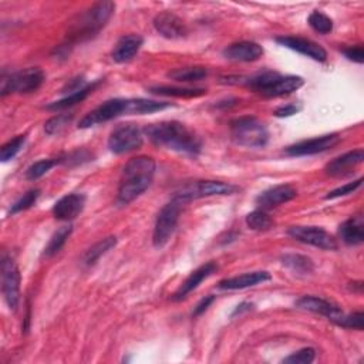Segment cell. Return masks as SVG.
<instances>
[{
  "mask_svg": "<svg viewBox=\"0 0 364 364\" xmlns=\"http://www.w3.org/2000/svg\"><path fill=\"white\" fill-rule=\"evenodd\" d=\"M145 134L156 146H164L171 151L196 155L200 152V138L185 124L178 121H162L151 124L145 128Z\"/></svg>",
  "mask_w": 364,
  "mask_h": 364,
  "instance_id": "1",
  "label": "cell"
},
{
  "mask_svg": "<svg viewBox=\"0 0 364 364\" xmlns=\"http://www.w3.org/2000/svg\"><path fill=\"white\" fill-rule=\"evenodd\" d=\"M155 161L151 156L139 155L131 158L121 173L118 185V202L129 203L142 195L151 185L155 175Z\"/></svg>",
  "mask_w": 364,
  "mask_h": 364,
  "instance_id": "2",
  "label": "cell"
},
{
  "mask_svg": "<svg viewBox=\"0 0 364 364\" xmlns=\"http://www.w3.org/2000/svg\"><path fill=\"white\" fill-rule=\"evenodd\" d=\"M115 4L112 1L95 3L85 13L80 14L71 24L68 38L71 41H85L100 33L114 13Z\"/></svg>",
  "mask_w": 364,
  "mask_h": 364,
  "instance_id": "3",
  "label": "cell"
},
{
  "mask_svg": "<svg viewBox=\"0 0 364 364\" xmlns=\"http://www.w3.org/2000/svg\"><path fill=\"white\" fill-rule=\"evenodd\" d=\"M230 136L240 146L260 148L267 144L269 131L257 118L240 117L230 122Z\"/></svg>",
  "mask_w": 364,
  "mask_h": 364,
  "instance_id": "4",
  "label": "cell"
},
{
  "mask_svg": "<svg viewBox=\"0 0 364 364\" xmlns=\"http://www.w3.org/2000/svg\"><path fill=\"white\" fill-rule=\"evenodd\" d=\"M237 191L239 188L236 185L220 182V181H195L181 186L175 192L173 198L185 203L189 200L215 196V195H232Z\"/></svg>",
  "mask_w": 364,
  "mask_h": 364,
  "instance_id": "5",
  "label": "cell"
},
{
  "mask_svg": "<svg viewBox=\"0 0 364 364\" xmlns=\"http://www.w3.org/2000/svg\"><path fill=\"white\" fill-rule=\"evenodd\" d=\"M44 81V73L38 67H28L9 75H3L1 78V95H7L11 92L17 94H28L41 87Z\"/></svg>",
  "mask_w": 364,
  "mask_h": 364,
  "instance_id": "6",
  "label": "cell"
},
{
  "mask_svg": "<svg viewBox=\"0 0 364 364\" xmlns=\"http://www.w3.org/2000/svg\"><path fill=\"white\" fill-rule=\"evenodd\" d=\"M181 209H182V202L178 200L176 198H172L171 202L162 206V209L156 216L154 233H152V243L155 247L159 249L169 242L178 225Z\"/></svg>",
  "mask_w": 364,
  "mask_h": 364,
  "instance_id": "7",
  "label": "cell"
},
{
  "mask_svg": "<svg viewBox=\"0 0 364 364\" xmlns=\"http://www.w3.org/2000/svg\"><path fill=\"white\" fill-rule=\"evenodd\" d=\"M142 132L136 125L119 124L109 134L108 148L111 152L121 155L138 149L142 145Z\"/></svg>",
  "mask_w": 364,
  "mask_h": 364,
  "instance_id": "8",
  "label": "cell"
},
{
  "mask_svg": "<svg viewBox=\"0 0 364 364\" xmlns=\"http://www.w3.org/2000/svg\"><path fill=\"white\" fill-rule=\"evenodd\" d=\"M124 114H128V100L112 98V100H108V101L102 102L101 105H98L92 111H90L78 122V128H90V127L111 121V119H114L117 117H121Z\"/></svg>",
  "mask_w": 364,
  "mask_h": 364,
  "instance_id": "9",
  "label": "cell"
},
{
  "mask_svg": "<svg viewBox=\"0 0 364 364\" xmlns=\"http://www.w3.org/2000/svg\"><path fill=\"white\" fill-rule=\"evenodd\" d=\"M1 291L7 306L16 310L20 300V272L10 256L1 259Z\"/></svg>",
  "mask_w": 364,
  "mask_h": 364,
  "instance_id": "10",
  "label": "cell"
},
{
  "mask_svg": "<svg viewBox=\"0 0 364 364\" xmlns=\"http://www.w3.org/2000/svg\"><path fill=\"white\" fill-rule=\"evenodd\" d=\"M287 235L297 242L324 250H336L338 247L337 240L328 232L317 226H290Z\"/></svg>",
  "mask_w": 364,
  "mask_h": 364,
  "instance_id": "11",
  "label": "cell"
},
{
  "mask_svg": "<svg viewBox=\"0 0 364 364\" xmlns=\"http://www.w3.org/2000/svg\"><path fill=\"white\" fill-rule=\"evenodd\" d=\"M340 142L338 134H326L311 139H304L297 144H293L284 149V154L289 156H306L324 152Z\"/></svg>",
  "mask_w": 364,
  "mask_h": 364,
  "instance_id": "12",
  "label": "cell"
},
{
  "mask_svg": "<svg viewBox=\"0 0 364 364\" xmlns=\"http://www.w3.org/2000/svg\"><path fill=\"white\" fill-rule=\"evenodd\" d=\"M276 41L286 47L290 48L293 51H297L303 55H307L309 58L314 60V61H326L327 58V51L317 43L304 38V37H297V36H282L277 37Z\"/></svg>",
  "mask_w": 364,
  "mask_h": 364,
  "instance_id": "13",
  "label": "cell"
},
{
  "mask_svg": "<svg viewBox=\"0 0 364 364\" xmlns=\"http://www.w3.org/2000/svg\"><path fill=\"white\" fill-rule=\"evenodd\" d=\"M85 206L84 193H68L60 198L53 206V215L58 220H73L75 219Z\"/></svg>",
  "mask_w": 364,
  "mask_h": 364,
  "instance_id": "14",
  "label": "cell"
},
{
  "mask_svg": "<svg viewBox=\"0 0 364 364\" xmlns=\"http://www.w3.org/2000/svg\"><path fill=\"white\" fill-rule=\"evenodd\" d=\"M297 196V191L291 185H276L273 188H269L263 191L257 198L256 203L264 210V209H273L276 206H280Z\"/></svg>",
  "mask_w": 364,
  "mask_h": 364,
  "instance_id": "15",
  "label": "cell"
},
{
  "mask_svg": "<svg viewBox=\"0 0 364 364\" xmlns=\"http://www.w3.org/2000/svg\"><path fill=\"white\" fill-rule=\"evenodd\" d=\"M154 27L165 38H181L188 33L185 23L171 11L156 14L154 18Z\"/></svg>",
  "mask_w": 364,
  "mask_h": 364,
  "instance_id": "16",
  "label": "cell"
},
{
  "mask_svg": "<svg viewBox=\"0 0 364 364\" xmlns=\"http://www.w3.org/2000/svg\"><path fill=\"white\" fill-rule=\"evenodd\" d=\"M218 270V264L215 262H208L202 266H199L196 270H193L186 280L181 284V287L173 293L172 300L179 301L185 299L191 291H193L205 279H208L210 274H213Z\"/></svg>",
  "mask_w": 364,
  "mask_h": 364,
  "instance_id": "17",
  "label": "cell"
},
{
  "mask_svg": "<svg viewBox=\"0 0 364 364\" xmlns=\"http://www.w3.org/2000/svg\"><path fill=\"white\" fill-rule=\"evenodd\" d=\"M364 159V151L361 148L346 152L337 158H334L331 162L326 165V172L331 176H344L351 173V171L360 165Z\"/></svg>",
  "mask_w": 364,
  "mask_h": 364,
  "instance_id": "18",
  "label": "cell"
},
{
  "mask_svg": "<svg viewBox=\"0 0 364 364\" xmlns=\"http://www.w3.org/2000/svg\"><path fill=\"white\" fill-rule=\"evenodd\" d=\"M296 307L301 309V310H307L311 313H317L321 316L328 317V320H334L336 317H338L343 310L340 306L321 299V297H316V296H303L296 301Z\"/></svg>",
  "mask_w": 364,
  "mask_h": 364,
  "instance_id": "19",
  "label": "cell"
},
{
  "mask_svg": "<svg viewBox=\"0 0 364 364\" xmlns=\"http://www.w3.org/2000/svg\"><path fill=\"white\" fill-rule=\"evenodd\" d=\"M142 44H144V38L139 34H134V33L125 34L114 46L111 57L115 63H119V64L128 63L136 55Z\"/></svg>",
  "mask_w": 364,
  "mask_h": 364,
  "instance_id": "20",
  "label": "cell"
},
{
  "mask_svg": "<svg viewBox=\"0 0 364 364\" xmlns=\"http://www.w3.org/2000/svg\"><path fill=\"white\" fill-rule=\"evenodd\" d=\"M270 279H272V276L269 272L257 270V272H249V273H243V274H239L235 277L223 279L219 282L218 287L222 290H240V289H247V287L256 286L259 283L267 282Z\"/></svg>",
  "mask_w": 364,
  "mask_h": 364,
  "instance_id": "21",
  "label": "cell"
},
{
  "mask_svg": "<svg viewBox=\"0 0 364 364\" xmlns=\"http://www.w3.org/2000/svg\"><path fill=\"white\" fill-rule=\"evenodd\" d=\"M263 54V47L255 41H239L228 46L223 50V55L233 61H255Z\"/></svg>",
  "mask_w": 364,
  "mask_h": 364,
  "instance_id": "22",
  "label": "cell"
},
{
  "mask_svg": "<svg viewBox=\"0 0 364 364\" xmlns=\"http://www.w3.org/2000/svg\"><path fill=\"white\" fill-rule=\"evenodd\" d=\"M338 235L348 246H357L364 240V220L361 215L348 218L340 225Z\"/></svg>",
  "mask_w": 364,
  "mask_h": 364,
  "instance_id": "23",
  "label": "cell"
},
{
  "mask_svg": "<svg viewBox=\"0 0 364 364\" xmlns=\"http://www.w3.org/2000/svg\"><path fill=\"white\" fill-rule=\"evenodd\" d=\"M304 80L299 75H279L276 81L263 92L264 97H282L299 90Z\"/></svg>",
  "mask_w": 364,
  "mask_h": 364,
  "instance_id": "24",
  "label": "cell"
},
{
  "mask_svg": "<svg viewBox=\"0 0 364 364\" xmlns=\"http://www.w3.org/2000/svg\"><path fill=\"white\" fill-rule=\"evenodd\" d=\"M169 107H171V102H166V101H155V100H146V98L128 100V114H135V115L151 114V112L162 111Z\"/></svg>",
  "mask_w": 364,
  "mask_h": 364,
  "instance_id": "25",
  "label": "cell"
},
{
  "mask_svg": "<svg viewBox=\"0 0 364 364\" xmlns=\"http://www.w3.org/2000/svg\"><path fill=\"white\" fill-rule=\"evenodd\" d=\"M149 92L165 97H178V98H195L206 94L203 88H183V87H169V85H156L149 87Z\"/></svg>",
  "mask_w": 364,
  "mask_h": 364,
  "instance_id": "26",
  "label": "cell"
},
{
  "mask_svg": "<svg viewBox=\"0 0 364 364\" xmlns=\"http://www.w3.org/2000/svg\"><path fill=\"white\" fill-rule=\"evenodd\" d=\"M282 263L289 267L291 272L299 273V274H309L313 272L314 264L310 257L303 256V255H294V253H287L282 256Z\"/></svg>",
  "mask_w": 364,
  "mask_h": 364,
  "instance_id": "27",
  "label": "cell"
},
{
  "mask_svg": "<svg viewBox=\"0 0 364 364\" xmlns=\"http://www.w3.org/2000/svg\"><path fill=\"white\" fill-rule=\"evenodd\" d=\"M117 245V237L115 236H108V237H104L101 240H98L95 245H92L84 255L82 257V262L87 264V266H91L94 264L102 255H105L108 250H111L114 246Z\"/></svg>",
  "mask_w": 364,
  "mask_h": 364,
  "instance_id": "28",
  "label": "cell"
},
{
  "mask_svg": "<svg viewBox=\"0 0 364 364\" xmlns=\"http://www.w3.org/2000/svg\"><path fill=\"white\" fill-rule=\"evenodd\" d=\"M208 75V70L205 67H181L168 73V77L179 81V82H195L200 81Z\"/></svg>",
  "mask_w": 364,
  "mask_h": 364,
  "instance_id": "29",
  "label": "cell"
},
{
  "mask_svg": "<svg viewBox=\"0 0 364 364\" xmlns=\"http://www.w3.org/2000/svg\"><path fill=\"white\" fill-rule=\"evenodd\" d=\"M95 85H97V82H94V84H88L87 87H84L82 90H80V91H75V92H71V94H68V95H65L64 98H61V100H58V101H54V102H51V104H48L47 105V109H53V111H57V109H65V108H68V107H73V105H75L77 102H81L90 92H92V90L95 88Z\"/></svg>",
  "mask_w": 364,
  "mask_h": 364,
  "instance_id": "30",
  "label": "cell"
},
{
  "mask_svg": "<svg viewBox=\"0 0 364 364\" xmlns=\"http://www.w3.org/2000/svg\"><path fill=\"white\" fill-rule=\"evenodd\" d=\"M71 232H73V228H71V225H65V226H61L60 229H57V230L53 233L51 239L48 240L47 246L44 247L43 256H46V257H50V256L55 255L57 252H60V249H61V247L65 245L67 239L70 237Z\"/></svg>",
  "mask_w": 364,
  "mask_h": 364,
  "instance_id": "31",
  "label": "cell"
},
{
  "mask_svg": "<svg viewBox=\"0 0 364 364\" xmlns=\"http://www.w3.org/2000/svg\"><path fill=\"white\" fill-rule=\"evenodd\" d=\"M246 225L252 229V230H257V232H262V230H269L273 228L274 222L273 219L263 210V209H257V210H253L250 213L246 215Z\"/></svg>",
  "mask_w": 364,
  "mask_h": 364,
  "instance_id": "32",
  "label": "cell"
},
{
  "mask_svg": "<svg viewBox=\"0 0 364 364\" xmlns=\"http://www.w3.org/2000/svg\"><path fill=\"white\" fill-rule=\"evenodd\" d=\"M307 23L318 34H328L333 30V20L318 10L310 13Z\"/></svg>",
  "mask_w": 364,
  "mask_h": 364,
  "instance_id": "33",
  "label": "cell"
},
{
  "mask_svg": "<svg viewBox=\"0 0 364 364\" xmlns=\"http://www.w3.org/2000/svg\"><path fill=\"white\" fill-rule=\"evenodd\" d=\"M60 164V158H47V159H40L34 164H31L27 171H26V178L30 181L41 178L44 173H47L53 166Z\"/></svg>",
  "mask_w": 364,
  "mask_h": 364,
  "instance_id": "34",
  "label": "cell"
},
{
  "mask_svg": "<svg viewBox=\"0 0 364 364\" xmlns=\"http://www.w3.org/2000/svg\"><path fill=\"white\" fill-rule=\"evenodd\" d=\"M26 144V135H17L16 138L10 139L9 142H6L1 149H0V159L3 162H7L10 159H13L24 146Z\"/></svg>",
  "mask_w": 364,
  "mask_h": 364,
  "instance_id": "35",
  "label": "cell"
},
{
  "mask_svg": "<svg viewBox=\"0 0 364 364\" xmlns=\"http://www.w3.org/2000/svg\"><path fill=\"white\" fill-rule=\"evenodd\" d=\"M337 326L346 327V328H354V330H363L364 327V314L363 311H355L351 314H344L341 313L338 317L333 320Z\"/></svg>",
  "mask_w": 364,
  "mask_h": 364,
  "instance_id": "36",
  "label": "cell"
},
{
  "mask_svg": "<svg viewBox=\"0 0 364 364\" xmlns=\"http://www.w3.org/2000/svg\"><path fill=\"white\" fill-rule=\"evenodd\" d=\"M38 196H40V189H30V191H27L20 199H17L11 205L10 215H14V213H18L21 210H26V209L31 208L36 203V200L38 199Z\"/></svg>",
  "mask_w": 364,
  "mask_h": 364,
  "instance_id": "37",
  "label": "cell"
},
{
  "mask_svg": "<svg viewBox=\"0 0 364 364\" xmlns=\"http://www.w3.org/2000/svg\"><path fill=\"white\" fill-rule=\"evenodd\" d=\"M316 357V351L314 348L311 347H306V348H301L293 354H290L289 357H286L283 360V363H287V364H310Z\"/></svg>",
  "mask_w": 364,
  "mask_h": 364,
  "instance_id": "38",
  "label": "cell"
},
{
  "mask_svg": "<svg viewBox=\"0 0 364 364\" xmlns=\"http://www.w3.org/2000/svg\"><path fill=\"white\" fill-rule=\"evenodd\" d=\"M71 121V115L68 114H58L53 118H50L46 124H44V131L50 135L60 132L65 125H68V122Z\"/></svg>",
  "mask_w": 364,
  "mask_h": 364,
  "instance_id": "39",
  "label": "cell"
},
{
  "mask_svg": "<svg viewBox=\"0 0 364 364\" xmlns=\"http://www.w3.org/2000/svg\"><path fill=\"white\" fill-rule=\"evenodd\" d=\"M361 183H363V178H358V179H355L353 182H348V183H346L343 186H338V188L333 189L331 192H328L326 195V199H336V198H340V196L350 195V193L355 192L361 186Z\"/></svg>",
  "mask_w": 364,
  "mask_h": 364,
  "instance_id": "40",
  "label": "cell"
},
{
  "mask_svg": "<svg viewBox=\"0 0 364 364\" xmlns=\"http://www.w3.org/2000/svg\"><path fill=\"white\" fill-rule=\"evenodd\" d=\"M343 54L348 58V60H351V61H354V63H358V64H361L363 61H364V48H363V46H351V47H348V48H344L343 50Z\"/></svg>",
  "mask_w": 364,
  "mask_h": 364,
  "instance_id": "41",
  "label": "cell"
},
{
  "mask_svg": "<svg viewBox=\"0 0 364 364\" xmlns=\"http://www.w3.org/2000/svg\"><path fill=\"white\" fill-rule=\"evenodd\" d=\"M300 111V107L296 104H286L279 107L277 109H274V115L279 118H284V117H291L294 114H297Z\"/></svg>",
  "mask_w": 364,
  "mask_h": 364,
  "instance_id": "42",
  "label": "cell"
},
{
  "mask_svg": "<svg viewBox=\"0 0 364 364\" xmlns=\"http://www.w3.org/2000/svg\"><path fill=\"white\" fill-rule=\"evenodd\" d=\"M213 300H215V296H206V297H203L196 306H195V309H193V313H192V316L193 317H196V316H200L212 303H213Z\"/></svg>",
  "mask_w": 364,
  "mask_h": 364,
  "instance_id": "43",
  "label": "cell"
},
{
  "mask_svg": "<svg viewBox=\"0 0 364 364\" xmlns=\"http://www.w3.org/2000/svg\"><path fill=\"white\" fill-rule=\"evenodd\" d=\"M250 309H252V304H250V303H242V304L237 306V309L235 310L233 316L237 314V313H240V311H243V310H250Z\"/></svg>",
  "mask_w": 364,
  "mask_h": 364,
  "instance_id": "44",
  "label": "cell"
}]
</instances>
